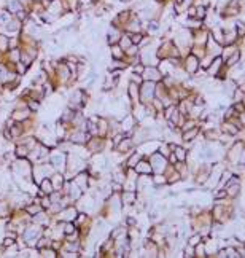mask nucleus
<instances>
[{"label":"nucleus","mask_w":245,"mask_h":258,"mask_svg":"<svg viewBox=\"0 0 245 258\" xmlns=\"http://www.w3.org/2000/svg\"><path fill=\"white\" fill-rule=\"evenodd\" d=\"M24 10L21 5V2H18V0H8V11H10L11 14H16L18 11Z\"/></svg>","instance_id":"nucleus-1"},{"label":"nucleus","mask_w":245,"mask_h":258,"mask_svg":"<svg viewBox=\"0 0 245 258\" xmlns=\"http://www.w3.org/2000/svg\"><path fill=\"white\" fill-rule=\"evenodd\" d=\"M118 40H119V32H118L116 29H110V34H108V41H110L111 45H115Z\"/></svg>","instance_id":"nucleus-2"},{"label":"nucleus","mask_w":245,"mask_h":258,"mask_svg":"<svg viewBox=\"0 0 245 258\" xmlns=\"http://www.w3.org/2000/svg\"><path fill=\"white\" fill-rule=\"evenodd\" d=\"M145 75H146V78L148 80H159L161 78V73L158 72V70H150V69H146V72H145Z\"/></svg>","instance_id":"nucleus-3"},{"label":"nucleus","mask_w":245,"mask_h":258,"mask_svg":"<svg viewBox=\"0 0 245 258\" xmlns=\"http://www.w3.org/2000/svg\"><path fill=\"white\" fill-rule=\"evenodd\" d=\"M196 69H197V59L194 58V56H190V58H188V70H190V72H194Z\"/></svg>","instance_id":"nucleus-4"},{"label":"nucleus","mask_w":245,"mask_h":258,"mask_svg":"<svg viewBox=\"0 0 245 258\" xmlns=\"http://www.w3.org/2000/svg\"><path fill=\"white\" fill-rule=\"evenodd\" d=\"M137 171L138 172H146V174H148V172H151V167H150L146 163H140V164L137 166Z\"/></svg>","instance_id":"nucleus-5"},{"label":"nucleus","mask_w":245,"mask_h":258,"mask_svg":"<svg viewBox=\"0 0 245 258\" xmlns=\"http://www.w3.org/2000/svg\"><path fill=\"white\" fill-rule=\"evenodd\" d=\"M119 40H121V46H123V48H129V46L132 45V40L129 37H121Z\"/></svg>","instance_id":"nucleus-6"},{"label":"nucleus","mask_w":245,"mask_h":258,"mask_svg":"<svg viewBox=\"0 0 245 258\" xmlns=\"http://www.w3.org/2000/svg\"><path fill=\"white\" fill-rule=\"evenodd\" d=\"M143 96H150V94H153V83H146L145 88H143Z\"/></svg>","instance_id":"nucleus-7"},{"label":"nucleus","mask_w":245,"mask_h":258,"mask_svg":"<svg viewBox=\"0 0 245 258\" xmlns=\"http://www.w3.org/2000/svg\"><path fill=\"white\" fill-rule=\"evenodd\" d=\"M196 134H197V129H193V131H191V132H185V135H183V139H185V140H186V142H190V139H193Z\"/></svg>","instance_id":"nucleus-8"},{"label":"nucleus","mask_w":245,"mask_h":258,"mask_svg":"<svg viewBox=\"0 0 245 258\" xmlns=\"http://www.w3.org/2000/svg\"><path fill=\"white\" fill-rule=\"evenodd\" d=\"M140 40H142V35L140 34H134V35H132V45L140 43Z\"/></svg>","instance_id":"nucleus-9"},{"label":"nucleus","mask_w":245,"mask_h":258,"mask_svg":"<svg viewBox=\"0 0 245 258\" xmlns=\"http://www.w3.org/2000/svg\"><path fill=\"white\" fill-rule=\"evenodd\" d=\"M175 153H177V156H178V159H185V150H183V148H177L175 150Z\"/></svg>","instance_id":"nucleus-10"},{"label":"nucleus","mask_w":245,"mask_h":258,"mask_svg":"<svg viewBox=\"0 0 245 258\" xmlns=\"http://www.w3.org/2000/svg\"><path fill=\"white\" fill-rule=\"evenodd\" d=\"M220 62H221L220 59H215V61H213V66H212V69H210V72H212V73H213V72H217V70H218V67H220Z\"/></svg>","instance_id":"nucleus-11"},{"label":"nucleus","mask_w":245,"mask_h":258,"mask_svg":"<svg viewBox=\"0 0 245 258\" xmlns=\"http://www.w3.org/2000/svg\"><path fill=\"white\" fill-rule=\"evenodd\" d=\"M237 190H239L237 185H234V186H229V185H228V191H229V194H231V196H236Z\"/></svg>","instance_id":"nucleus-12"},{"label":"nucleus","mask_w":245,"mask_h":258,"mask_svg":"<svg viewBox=\"0 0 245 258\" xmlns=\"http://www.w3.org/2000/svg\"><path fill=\"white\" fill-rule=\"evenodd\" d=\"M111 49H113V56H115V58H121V48H119V46H113Z\"/></svg>","instance_id":"nucleus-13"},{"label":"nucleus","mask_w":245,"mask_h":258,"mask_svg":"<svg viewBox=\"0 0 245 258\" xmlns=\"http://www.w3.org/2000/svg\"><path fill=\"white\" fill-rule=\"evenodd\" d=\"M237 59H239V53H236V54H234V56H232V58H231V59H229V64H231V66H232V64H234V62H236V61H237Z\"/></svg>","instance_id":"nucleus-14"},{"label":"nucleus","mask_w":245,"mask_h":258,"mask_svg":"<svg viewBox=\"0 0 245 258\" xmlns=\"http://www.w3.org/2000/svg\"><path fill=\"white\" fill-rule=\"evenodd\" d=\"M197 242H199V236H194V238L190 241V244L191 245H197Z\"/></svg>","instance_id":"nucleus-15"},{"label":"nucleus","mask_w":245,"mask_h":258,"mask_svg":"<svg viewBox=\"0 0 245 258\" xmlns=\"http://www.w3.org/2000/svg\"><path fill=\"white\" fill-rule=\"evenodd\" d=\"M204 14H205V8H197V16L202 18Z\"/></svg>","instance_id":"nucleus-16"},{"label":"nucleus","mask_w":245,"mask_h":258,"mask_svg":"<svg viewBox=\"0 0 245 258\" xmlns=\"http://www.w3.org/2000/svg\"><path fill=\"white\" fill-rule=\"evenodd\" d=\"M186 257H194V250H193V249H186Z\"/></svg>","instance_id":"nucleus-17"},{"label":"nucleus","mask_w":245,"mask_h":258,"mask_svg":"<svg viewBox=\"0 0 245 258\" xmlns=\"http://www.w3.org/2000/svg\"><path fill=\"white\" fill-rule=\"evenodd\" d=\"M73 231V226L72 225H69V226H65V233H72Z\"/></svg>","instance_id":"nucleus-18"},{"label":"nucleus","mask_w":245,"mask_h":258,"mask_svg":"<svg viewBox=\"0 0 245 258\" xmlns=\"http://www.w3.org/2000/svg\"><path fill=\"white\" fill-rule=\"evenodd\" d=\"M13 244V241H11V239H7V241H5V245H11Z\"/></svg>","instance_id":"nucleus-19"},{"label":"nucleus","mask_w":245,"mask_h":258,"mask_svg":"<svg viewBox=\"0 0 245 258\" xmlns=\"http://www.w3.org/2000/svg\"><path fill=\"white\" fill-rule=\"evenodd\" d=\"M121 2H129V0H121Z\"/></svg>","instance_id":"nucleus-20"},{"label":"nucleus","mask_w":245,"mask_h":258,"mask_svg":"<svg viewBox=\"0 0 245 258\" xmlns=\"http://www.w3.org/2000/svg\"><path fill=\"white\" fill-rule=\"evenodd\" d=\"M46 2H54V0H46Z\"/></svg>","instance_id":"nucleus-21"}]
</instances>
